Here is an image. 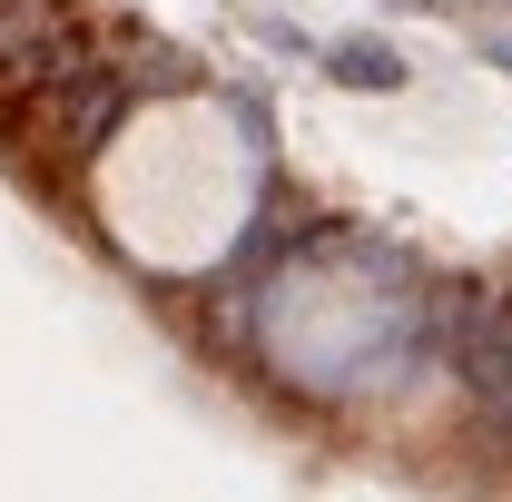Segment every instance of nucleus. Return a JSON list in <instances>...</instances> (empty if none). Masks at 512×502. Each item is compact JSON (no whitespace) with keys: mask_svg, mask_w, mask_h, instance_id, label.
Returning a JSON list of instances; mask_svg holds the SVG:
<instances>
[{"mask_svg":"<svg viewBox=\"0 0 512 502\" xmlns=\"http://www.w3.org/2000/svg\"><path fill=\"white\" fill-rule=\"evenodd\" d=\"M89 197H99V227L119 256H138L148 276H197L247 237L256 148L237 109H217V99H148L99 148Z\"/></svg>","mask_w":512,"mask_h":502,"instance_id":"f257e3e1","label":"nucleus"}]
</instances>
